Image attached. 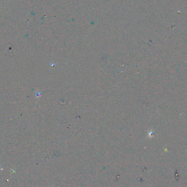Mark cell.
I'll list each match as a JSON object with an SVG mask.
<instances>
[{
  "label": "cell",
  "instance_id": "6da1fadb",
  "mask_svg": "<svg viewBox=\"0 0 187 187\" xmlns=\"http://www.w3.org/2000/svg\"><path fill=\"white\" fill-rule=\"evenodd\" d=\"M2 167H1V166H0V171H2Z\"/></svg>",
  "mask_w": 187,
  "mask_h": 187
}]
</instances>
